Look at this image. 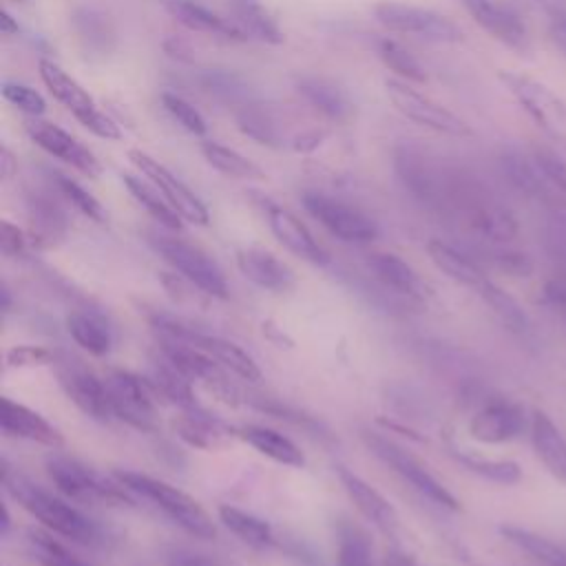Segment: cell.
<instances>
[{"mask_svg":"<svg viewBox=\"0 0 566 566\" xmlns=\"http://www.w3.org/2000/svg\"><path fill=\"white\" fill-rule=\"evenodd\" d=\"M2 484L7 493L27 511L31 513L49 533H55L64 539L97 546L102 542V528L95 520L82 513L77 506L71 504L66 497H57L46 489L33 484L20 473H11L9 469L2 471Z\"/></svg>","mask_w":566,"mask_h":566,"instance_id":"obj_1","label":"cell"},{"mask_svg":"<svg viewBox=\"0 0 566 566\" xmlns=\"http://www.w3.org/2000/svg\"><path fill=\"white\" fill-rule=\"evenodd\" d=\"M115 480H119L137 497L150 502L186 533L201 539L214 537L217 528L208 511L192 495L177 489L175 484L139 471H115Z\"/></svg>","mask_w":566,"mask_h":566,"instance_id":"obj_2","label":"cell"},{"mask_svg":"<svg viewBox=\"0 0 566 566\" xmlns=\"http://www.w3.org/2000/svg\"><path fill=\"white\" fill-rule=\"evenodd\" d=\"M44 469L53 486L73 502L106 506H130L135 502V493H130L119 480L111 482L71 455H49Z\"/></svg>","mask_w":566,"mask_h":566,"instance_id":"obj_3","label":"cell"},{"mask_svg":"<svg viewBox=\"0 0 566 566\" xmlns=\"http://www.w3.org/2000/svg\"><path fill=\"white\" fill-rule=\"evenodd\" d=\"M363 442L380 462H385L398 478H402L422 497H427L429 502H433L440 509L460 511L458 497L409 449L400 447L398 442H394L376 431H363Z\"/></svg>","mask_w":566,"mask_h":566,"instance_id":"obj_4","label":"cell"},{"mask_svg":"<svg viewBox=\"0 0 566 566\" xmlns=\"http://www.w3.org/2000/svg\"><path fill=\"white\" fill-rule=\"evenodd\" d=\"M38 71H40V77H42L44 86L49 88V93L84 128H88L93 135H97L102 139H119L122 137L119 124L113 122L104 111H99V106L84 91V86L73 75H69L60 64H55L51 57H40L38 60Z\"/></svg>","mask_w":566,"mask_h":566,"instance_id":"obj_5","label":"cell"},{"mask_svg":"<svg viewBox=\"0 0 566 566\" xmlns=\"http://www.w3.org/2000/svg\"><path fill=\"white\" fill-rule=\"evenodd\" d=\"M153 248L157 254L175 270L179 276L190 281L201 294L212 298H228V281L221 265L199 245L170 237V234H153Z\"/></svg>","mask_w":566,"mask_h":566,"instance_id":"obj_6","label":"cell"},{"mask_svg":"<svg viewBox=\"0 0 566 566\" xmlns=\"http://www.w3.org/2000/svg\"><path fill=\"white\" fill-rule=\"evenodd\" d=\"M504 88L515 97L535 126L553 142L566 146V102L546 84L515 71L497 73Z\"/></svg>","mask_w":566,"mask_h":566,"instance_id":"obj_7","label":"cell"},{"mask_svg":"<svg viewBox=\"0 0 566 566\" xmlns=\"http://www.w3.org/2000/svg\"><path fill=\"white\" fill-rule=\"evenodd\" d=\"M113 416L137 431L157 429V405L161 402L150 378L115 369L106 378Z\"/></svg>","mask_w":566,"mask_h":566,"instance_id":"obj_8","label":"cell"},{"mask_svg":"<svg viewBox=\"0 0 566 566\" xmlns=\"http://www.w3.org/2000/svg\"><path fill=\"white\" fill-rule=\"evenodd\" d=\"M153 325L161 334L164 340L188 343V345L201 349L203 354H208L223 369L237 374L239 378H243L248 382H254V380L261 378V369H259L256 360L245 349H241L237 343H232L223 336L195 329V327L184 325L181 321H175V318H155Z\"/></svg>","mask_w":566,"mask_h":566,"instance_id":"obj_9","label":"cell"},{"mask_svg":"<svg viewBox=\"0 0 566 566\" xmlns=\"http://www.w3.org/2000/svg\"><path fill=\"white\" fill-rule=\"evenodd\" d=\"M374 15L389 31L411 33V35L424 38L429 42L455 44V42L464 40L462 29L451 18H447L433 9H427V7L382 0L374 7Z\"/></svg>","mask_w":566,"mask_h":566,"instance_id":"obj_10","label":"cell"},{"mask_svg":"<svg viewBox=\"0 0 566 566\" xmlns=\"http://www.w3.org/2000/svg\"><path fill=\"white\" fill-rule=\"evenodd\" d=\"M303 206L329 234L345 243H371L380 234L378 223L369 214L325 192H303Z\"/></svg>","mask_w":566,"mask_h":566,"instance_id":"obj_11","label":"cell"},{"mask_svg":"<svg viewBox=\"0 0 566 566\" xmlns=\"http://www.w3.org/2000/svg\"><path fill=\"white\" fill-rule=\"evenodd\" d=\"M385 91H387V97L391 99V104L396 106V111L400 115H405L407 119H411L424 128H431L436 133L451 135V137H471L473 135V128L460 115L444 108L429 95H422L420 91L411 88L405 80L387 77Z\"/></svg>","mask_w":566,"mask_h":566,"instance_id":"obj_12","label":"cell"},{"mask_svg":"<svg viewBox=\"0 0 566 566\" xmlns=\"http://www.w3.org/2000/svg\"><path fill=\"white\" fill-rule=\"evenodd\" d=\"M128 159L142 172V177H146L164 195V199L179 212L184 221L195 226L210 223V212L206 203L168 166H164L159 159L144 153L142 148H130Z\"/></svg>","mask_w":566,"mask_h":566,"instance_id":"obj_13","label":"cell"},{"mask_svg":"<svg viewBox=\"0 0 566 566\" xmlns=\"http://www.w3.org/2000/svg\"><path fill=\"white\" fill-rule=\"evenodd\" d=\"M394 168L402 186L422 203L442 210L449 172L436 166L416 144H398L394 148Z\"/></svg>","mask_w":566,"mask_h":566,"instance_id":"obj_14","label":"cell"},{"mask_svg":"<svg viewBox=\"0 0 566 566\" xmlns=\"http://www.w3.org/2000/svg\"><path fill=\"white\" fill-rule=\"evenodd\" d=\"M497 164L511 188H515L522 197L539 203L546 212L566 206V197L553 188V184L535 161L533 153H524L515 146H509L502 148Z\"/></svg>","mask_w":566,"mask_h":566,"instance_id":"obj_15","label":"cell"},{"mask_svg":"<svg viewBox=\"0 0 566 566\" xmlns=\"http://www.w3.org/2000/svg\"><path fill=\"white\" fill-rule=\"evenodd\" d=\"M24 130L35 146H40L51 157L69 164L77 172L91 179H97L102 175V164L95 157V153L86 148L80 139H75L71 133L60 128L57 124L40 117H29L24 122Z\"/></svg>","mask_w":566,"mask_h":566,"instance_id":"obj_16","label":"cell"},{"mask_svg":"<svg viewBox=\"0 0 566 566\" xmlns=\"http://www.w3.org/2000/svg\"><path fill=\"white\" fill-rule=\"evenodd\" d=\"M462 9L471 15L475 24H480L491 38L502 42L515 53L531 51V35L517 11L497 2V0H458Z\"/></svg>","mask_w":566,"mask_h":566,"instance_id":"obj_17","label":"cell"},{"mask_svg":"<svg viewBox=\"0 0 566 566\" xmlns=\"http://www.w3.org/2000/svg\"><path fill=\"white\" fill-rule=\"evenodd\" d=\"M259 203L263 208V214L268 219V226L272 230V234L276 237V241L281 245H285L292 254L301 256L303 261L312 263V265H327L329 263V254L327 250L314 239V234L307 230V226L287 208L259 197Z\"/></svg>","mask_w":566,"mask_h":566,"instance_id":"obj_18","label":"cell"},{"mask_svg":"<svg viewBox=\"0 0 566 566\" xmlns=\"http://www.w3.org/2000/svg\"><path fill=\"white\" fill-rule=\"evenodd\" d=\"M237 128L250 137L252 142L268 146V148H292L294 137L303 130H290L285 126L290 119L285 117L283 111L270 104H259V102H245L234 115Z\"/></svg>","mask_w":566,"mask_h":566,"instance_id":"obj_19","label":"cell"},{"mask_svg":"<svg viewBox=\"0 0 566 566\" xmlns=\"http://www.w3.org/2000/svg\"><path fill=\"white\" fill-rule=\"evenodd\" d=\"M71 31L91 60H106L117 46V29L113 18L97 4H77L69 15Z\"/></svg>","mask_w":566,"mask_h":566,"instance_id":"obj_20","label":"cell"},{"mask_svg":"<svg viewBox=\"0 0 566 566\" xmlns=\"http://www.w3.org/2000/svg\"><path fill=\"white\" fill-rule=\"evenodd\" d=\"M338 480L345 493L349 495V500L354 502V506L358 509V513L367 522H371L387 537H394L398 533L400 528L398 511L374 484H369L365 478H360L347 467H338Z\"/></svg>","mask_w":566,"mask_h":566,"instance_id":"obj_21","label":"cell"},{"mask_svg":"<svg viewBox=\"0 0 566 566\" xmlns=\"http://www.w3.org/2000/svg\"><path fill=\"white\" fill-rule=\"evenodd\" d=\"M57 378L66 398L82 413H86L97 422L115 420L104 378H97L93 371L84 367H64L57 371Z\"/></svg>","mask_w":566,"mask_h":566,"instance_id":"obj_22","label":"cell"},{"mask_svg":"<svg viewBox=\"0 0 566 566\" xmlns=\"http://www.w3.org/2000/svg\"><path fill=\"white\" fill-rule=\"evenodd\" d=\"M526 427L524 407L511 400H493L478 409L469 420V433L478 442L500 444L515 440Z\"/></svg>","mask_w":566,"mask_h":566,"instance_id":"obj_23","label":"cell"},{"mask_svg":"<svg viewBox=\"0 0 566 566\" xmlns=\"http://www.w3.org/2000/svg\"><path fill=\"white\" fill-rule=\"evenodd\" d=\"M301 99L325 122L347 124L356 115V104L349 93L336 82L318 75H303L296 80Z\"/></svg>","mask_w":566,"mask_h":566,"instance_id":"obj_24","label":"cell"},{"mask_svg":"<svg viewBox=\"0 0 566 566\" xmlns=\"http://www.w3.org/2000/svg\"><path fill=\"white\" fill-rule=\"evenodd\" d=\"M237 268L250 283L268 292H287L296 285L294 270L263 248L237 250Z\"/></svg>","mask_w":566,"mask_h":566,"instance_id":"obj_25","label":"cell"},{"mask_svg":"<svg viewBox=\"0 0 566 566\" xmlns=\"http://www.w3.org/2000/svg\"><path fill=\"white\" fill-rule=\"evenodd\" d=\"M0 424H2L4 436H9V438L38 442L44 447L64 444V436L55 424H51L42 413L33 411L31 407L20 405L11 398H2Z\"/></svg>","mask_w":566,"mask_h":566,"instance_id":"obj_26","label":"cell"},{"mask_svg":"<svg viewBox=\"0 0 566 566\" xmlns=\"http://www.w3.org/2000/svg\"><path fill=\"white\" fill-rule=\"evenodd\" d=\"M164 9L186 29L197 33H208L228 42H248V35L230 20V15H219L212 9L195 0H161Z\"/></svg>","mask_w":566,"mask_h":566,"instance_id":"obj_27","label":"cell"},{"mask_svg":"<svg viewBox=\"0 0 566 566\" xmlns=\"http://www.w3.org/2000/svg\"><path fill=\"white\" fill-rule=\"evenodd\" d=\"M367 268L376 281H380L387 290L402 294L411 301L427 298V285L418 276V272L398 254L391 252H374L367 256Z\"/></svg>","mask_w":566,"mask_h":566,"instance_id":"obj_28","label":"cell"},{"mask_svg":"<svg viewBox=\"0 0 566 566\" xmlns=\"http://www.w3.org/2000/svg\"><path fill=\"white\" fill-rule=\"evenodd\" d=\"M27 214L31 223V237L38 248L53 245L66 234V214L60 203L51 197L49 190H29L27 192Z\"/></svg>","mask_w":566,"mask_h":566,"instance_id":"obj_29","label":"cell"},{"mask_svg":"<svg viewBox=\"0 0 566 566\" xmlns=\"http://www.w3.org/2000/svg\"><path fill=\"white\" fill-rule=\"evenodd\" d=\"M175 431L177 436L195 447V449H203V451H217L228 447L237 436V429H230L228 424H223L221 420L212 418L210 413H206L203 409H195V411H184L179 416V420L175 422Z\"/></svg>","mask_w":566,"mask_h":566,"instance_id":"obj_30","label":"cell"},{"mask_svg":"<svg viewBox=\"0 0 566 566\" xmlns=\"http://www.w3.org/2000/svg\"><path fill=\"white\" fill-rule=\"evenodd\" d=\"M66 329L71 338L93 356H106L115 345V329L111 321L97 310H75L66 316Z\"/></svg>","mask_w":566,"mask_h":566,"instance_id":"obj_31","label":"cell"},{"mask_svg":"<svg viewBox=\"0 0 566 566\" xmlns=\"http://www.w3.org/2000/svg\"><path fill=\"white\" fill-rule=\"evenodd\" d=\"M237 436L239 440L248 442L256 453L270 458L272 462H279L283 467H294V469L305 467V453L301 451V447L276 429L261 427V424H243V427H237Z\"/></svg>","mask_w":566,"mask_h":566,"instance_id":"obj_32","label":"cell"},{"mask_svg":"<svg viewBox=\"0 0 566 566\" xmlns=\"http://www.w3.org/2000/svg\"><path fill=\"white\" fill-rule=\"evenodd\" d=\"M230 20L248 35L265 44L285 42V33L279 20L263 7L261 0H230Z\"/></svg>","mask_w":566,"mask_h":566,"instance_id":"obj_33","label":"cell"},{"mask_svg":"<svg viewBox=\"0 0 566 566\" xmlns=\"http://www.w3.org/2000/svg\"><path fill=\"white\" fill-rule=\"evenodd\" d=\"M427 254L431 259V263L442 272L447 274L449 279H453L455 283L464 285V287H471L478 292V287L489 281V276L484 274V270L469 256L464 254L462 250L440 241V239H431L427 243Z\"/></svg>","mask_w":566,"mask_h":566,"instance_id":"obj_34","label":"cell"},{"mask_svg":"<svg viewBox=\"0 0 566 566\" xmlns=\"http://www.w3.org/2000/svg\"><path fill=\"white\" fill-rule=\"evenodd\" d=\"M531 442L546 469L553 475L566 480V438L557 424L539 409H535L531 416Z\"/></svg>","mask_w":566,"mask_h":566,"instance_id":"obj_35","label":"cell"},{"mask_svg":"<svg viewBox=\"0 0 566 566\" xmlns=\"http://www.w3.org/2000/svg\"><path fill=\"white\" fill-rule=\"evenodd\" d=\"M217 513H219V522L232 535H237L243 544H248L252 548H270L274 544L272 526L263 517L248 513L239 506H230V504H221L217 509Z\"/></svg>","mask_w":566,"mask_h":566,"instance_id":"obj_36","label":"cell"},{"mask_svg":"<svg viewBox=\"0 0 566 566\" xmlns=\"http://www.w3.org/2000/svg\"><path fill=\"white\" fill-rule=\"evenodd\" d=\"M124 186L128 188V192L133 195V199L164 228L168 230H181L184 228V219L179 217V212L164 199V195L148 181L142 179L137 175L124 172L122 175Z\"/></svg>","mask_w":566,"mask_h":566,"instance_id":"obj_37","label":"cell"},{"mask_svg":"<svg viewBox=\"0 0 566 566\" xmlns=\"http://www.w3.org/2000/svg\"><path fill=\"white\" fill-rule=\"evenodd\" d=\"M336 566H374L371 537L352 520L336 524Z\"/></svg>","mask_w":566,"mask_h":566,"instance_id":"obj_38","label":"cell"},{"mask_svg":"<svg viewBox=\"0 0 566 566\" xmlns=\"http://www.w3.org/2000/svg\"><path fill=\"white\" fill-rule=\"evenodd\" d=\"M201 153H203V159L214 170H219L232 179H245V181L265 179V172L252 159H248L245 155H241L239 150H234L226 144L206 139V142H201Z\"/></svg>","mask_w":566,"mask_h":566,"instance_id":"obj_39","label":"cell"},{"mask_svg":"<svg viewBox=\"0 0 566 566\" xmlns=\"http://www.w3.org/2000/svg\"><path fill=\"white\" fill-rule=\"evenodd\" d=\"M500 533L504 535L506 542H511L513 546H517L522 553L531 555V559H535L542 566H566V551L562 546H557L555 542H551L544 535H537L533 531L520 528V526H502Z\"/></svg>","mask_w":566,"mask_h":566,"instance_id":"obj_40","label":"cell"},{"mask_svg":"<svg viewBox=\"0 0 566 566\" xmlns=\"http://www.w3.org/2000/svg\"><path fill=\"white\" fill-rule=\"evenodd\" d=\"M199 84L210 95L223 99V102H252L250 99V84L248 80L228 69H206L199 73Z\"/></svg>","mask_w":566,"mask_h":566,"instance_id":"obj_41","label":"cell"},{"mask_svg":"<svg viewBox=\"0 0 566 566\" xmlns=\"http://www.w3.org/2000/svg\"><path fill=\"white\" fill-rule=\"evenodd\" d=\"M478 294L482 296V301L493 310V314L513 332H524L528 327V316L522 310V305L509 294L504 292L500 285H495L491 279L484 281L478 287Z\"/></svg>","mask_w":566,"mask_h":566,"instance_id":"obj_42","label":"cell"},{"mask_svg":"<svg viewBox=\"0 0 566 566\" xmlns=\"http://www.w3.org/2000/svg\"><path fill=\"white\" fill-rule=\"evenodd\" d=\"M49 179H51L53 188H55L75 210H80L84 217H88V219H93V221H97V223H104V221H106V210H104V206H102L86 188H82L75 179H71L69 175L57 172V170H51V172H49Z\"/></svg>","mask_w":566,"mask_h":566,"instance_id":"obj_43","label":"cell"},{"mask_svg":"<svg viewBox=\"0 0 566 566\" xmlns=\"http://www.w3.org/2000/svg\"><path fill=\"white\" fill-rule=\"evenodd\" d=\"M378 55L382 60V64L387 69H391L396 75H400L405 82H427V71L424 66L402 46L398 44L396 40H389V38H382L378 42Z\"/></svg>","mask_w":566,"mask_h":566,"instance_id":"obj_44","label":"cell"},{"mask_svg":"<svg viewBox=\"0 0 566 566\" xmlns=\"http://www.w3.org/2000/svg\"><path fill=\"white\" fill-rule=\"evenodd\" d=\"M458 462L462 467H467L469 471L491 480V482H500V484H515L522 478L520 464L511 462V460H489V458H480V455H471V453H455Z\"/></svg>","mask_w":566,"mask_h":566,"instance_id":"obj_45","label":"cell"},{"mask_svg":"<svg viewBox=\"0 0 566 566\" xmlns=\"http://www.w3.org/2000/svg\"><path fill=\"white\" fill-rule=\"evenodd\" d=\"M29 544L33 548V555L42 566H88L84 559L73 555L66 546H62L57 539H53L49 533L31 531Z\"/></svg>","mask_w":566,"mask_h":566,"instance_id":"obj_46","label":"cell"},{"mask_svg":"<svg viewBox=\"0 0 566 566\" xmlns=\"http://www.w3.org/2000/svg\"><path fill=\"white\" fill-rule=\"evenodd\" d=\"M161 106L166 108V113L190 135L195 137H203L208 133V124L203 119V115L179 93L175 91H164L161 93Z\"/></svg>","mask_w":566,"mask_h":566,"instance_id":"obj_47","label":"cell"},{"mask_svg":"<svg viewBox=\"0 0 566 566\" xmlns=\"http://www.w3.org/2000/svg\"><path fill=\"white\" fill-rule=\"evenodd\" d=\"M2 97L9 104H13L15 108H20L22 113L31 115V117H40L46 111L44 97L35 88H31L27 84H20V82L4 80L2 82Z\"/></svg>","mask_w":566,"mask_h":566,"instance_id":"obj_48","label":"cell"},{"mask_svg":"<svg viewBox=\"0 0 566 566\" xmlns=\"http://www.w3.org/2000/svg\"><path fill=\"white\" fill-rule=\"evenodd\" d=\"M0 245H2V254L13 256V259H24L33 250H38L33 237L27 234L24 230H20L9 219L0 221Z\"/></svg>","mask_w":566,"mask_h":566,"instance_id":"obj_49","label":"cell"},{"mask_svg":"<svg viewBox=\"0 0 566 566\" xmlns=\"http://www.w3.org/2000/svg\"><path fill=\"white\" fill-rule=\"evenodd\" d=\"M53 360V352L42 345H15L9 347L4 354L7 369H24V367H40Z\"/></svg>","mask_w":566,"mask_h":566,"instance_id":"obj_50","label":"cell"},{"mask_svg":"<svg viewBox=\"0 0 566 566\" xmlns=\"http://www.w3.org/2000/svg\"><path fill=\"white\" fill-rule=\"evenodd\" d=\"M531 153L539 168L544 170V175L548 177V181L553 184V188L566 197V159L544 146H535Z\"/></svg>","mask_w":566,"mask_h":566,"instance_id":"obj_51","label":"cell"},{"mask_svg":"<svg viewBox=\"0 0 566 566\" xmlns=\"http://www.w3.org/2000/svg\"><path fill=\"white\" fill-rule=\"evenodd\" d=\"M491 261L506 274H513V276H528L531 270H533V263L531 259L524 254V252H517V250H509V248H500L491 254Z\"/></svg>","mask_w":566,"mask_h":566,"instance_id":"obj_52","label":"cell"},{"mask_svg":"<svg viewBox=\"0 0 566 566\" xmlns=\"http://www.w3.org/2000/svg\"><path fill=\"white\" fill-rule=\"evenodd\" d=\"M329 137V130L325 126H305L292 142V148L294 153H301V155H307V153H314L318 146H323V142Z\"/></svg>","mask_w":566,"mask_h":566,"instance_id":"obj_53","label":"cell"},{"mask_svg":"<svg viewBox=\"0 0 566 566\" xmlns=\"http://www.w3.org/2000/svg\"><path fill=\"white\" fill-rule=\"evenodd\" d=\"M161 49L164 53L175 60V62H181V64H195V51L190 46L188 40L179 38V35H168L164 42H161Z\"/></svg>","mask_w":566,"mask_h":566,"instance_id":"obj_54","label":"cell"},{"mask_svg":"<svg viewBox=\"0 0 566 566\" xmlns=\"http://www.w3.org/2000/svg\"><path fill=\"white\" fill-rule=\"evenodd\" d=\"M544 298L557 307L562 314H566V274L555 276L544 287Z\"/></svg>","mask_w":566,"mask_h":566,"instance_id":"obj_55","label":"cell"},{"mask_svg":"<svg viewBox=\"0 0 566 566\" xmlns=\"http://www.w3.org/2000/svg\"><path fill=\"white\" fill-rule=\"evenodd\" d=\"M168 566H226L212 557L206 555H197V553H172L168 557Z\"/></svg>","mask_w":566,"mask_h":566,"instance_id":"obj_56","label":"cell"},{"mask_svg":"<svg viewBox=\"0 0 566 566\" xmlns=\"http://www.w3.org/2000/svg\"><path fill=\"white\" fill-rule=\"evenodd\" d=\"M548 38L559 49V53L566 57V18L548 20Z\"/></svg>","mask_w":566,"mask_h":566,"instance_id":"obj_57","label":"cell"},{"mask_svg":"<svg viewBox=\"0 0 566 566\" xmlns=\"http://www.w3.org/2000/svg\"><path fill=\"white\" fill-rule=\"evenodd\" d=\"M380 566H422L413 555L400 551V548H389L382 557V564Z\"/></svg>","mask_w":566,"mask_h":566,"instance_id":"obj_58","label":"cell"},{"mask_svg":"<svg viewBox=\"0 0 566 566\" xmlns=\"http://www.w3.org/2000/svg\"><path fill=\"white\" fill-rule=\"evenodd\" d=\"M18 172V159L13 157V153L9 150L7 144L0 146V177L7 181Z\"/></svg>","mask_w":566,"mask_h":566,"instance_id":"obj_59","label":"cell"},{"mask_svg":"<svg viewBox=\"0 0 566 566\" xmlns=\"http://www.w3.org/2000/svg\"><path fill=\"white\" fill-rule=\"evenodd\" d=\"M531 2L537 4L548 20L566 18V0H531Z\"/></svg>","mask_w":566,"mask_h":566,"instance_id":"obj_60","label":"cell"},{"mask_svg":"<svg viewBox=\"0 0 566 566\" xmlns=\"http://www.w3.org/2000/svg\"><path fill=\"white\" fill-rule=\"evenodd\" d=\"M0 31H2V35H18L20 33L18 20L7 9L0 11Z\"/></svg>","mask_w":566,"mask_h":566,"instance_id":"obj_61","label":"cell"},{"mask_svg":"<svg viewBox=\"0 0 566 566\" xmlns=\"http://www.w3.org/2000/svg\"><path fill=\"white\" fill-rule=\"evenodd\" d=\"M11 310V294H9V290H7V285L2 287V312L7 314Z\"/></svg>","mask_w":566,"mask_h":566,"instance_id":"obj_62","label":"cell"},{"mask_svg":"<svg viewBox=\"0 0 566 566\" xmlns=\"http://www.w3.org/2000/svg\"><path fill=\"white\" fill-rule=\"evenodd\" d=\"M2 513H4V517H2V535H7L9 533V511H7V506H2Z\"/></svg>","mask_w":566,"mask_h":566,"instance_id":"obj_63","label":"cell"},{"mask_svg":"<svg viewBox=\"0 0 566 566\" xmlns=\"http://www.w3.org/2000/svg\"><path fill=\"white\" fill-rule=\"evenodd\" d=\"M11 2H20V4H22V2H27V0H11Z\"/></svg>","mask_w":566,"mask_h":566,"instance_id":"obj_64","label":"cell"}]
</instances>
